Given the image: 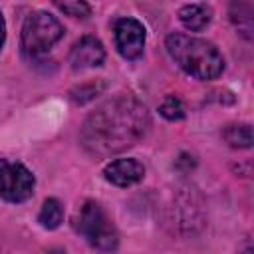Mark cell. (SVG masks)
<instances>
[{
  "label": "cell",
  "mask_w": 254,
  "mask_h": 254,
  "mask_svg": "<svg viewBox=\"0 0 254 254\" xmlns=\"http://www.w3.org/2000/svg\"><path fill=\"white\" fill-rule=\"evenodd\" d=\"M151 127L147 107L133 95L119 93L101 103L81 127V145L93 157H109L139 143Z\"/></svg>",
  "instance_id": "cell-1"
},
{
  "label": "cell",
  "mask_w": 254,
  "mask_h": 254,
  "mask_svg": "<svg viewBox=\"0 0 254 254\" xmlns=\"http://www.w3.org/2000/svg\"><path fill=\"white\" fill-rule=\"evenodd\" d=\"M167 52L175 60V64L196 79H214L224 69V58L216 50L214 44L187 36V34H171L167 36Z\"/></svg>",
  "instance_id": "cell-2"
},
{
  "label": "cell",
  "mask_w": 254,
  "mask_h": 254,
  "mask_svg": "<svg viewBox=\"0 0 254 254\" xmlns=\"http://www.w3.org/2000/svg\"><path fill=\"white\" fill-rule=\"evenodd\" d=\"M75 226L81 232V236L101 252H113L119 244V234L113 220L95 200H87L81 206Z\"/></svg>",
  "instance_id": "cell-3"
},
{
  "label": "cell",
  "mask_w": 254,
  "mask_h": 254,
  "mask_svg": "<svg viewBox=\"0 0 254 254\" xmlns=\"http://www.w3.org/2000/svg\"><path fill=\"white\" fill-rule=\"evenodd\" d=\"M64 36L62 24L48 12H32L22 26V50L26 56H42Z\"/></svg>",
  "instance_id": "cell-4"
},
{
  "label": "cell",
  "mask_w": 254,
  "mask_h": 254,
  "mask_svg": "<svg viewBox=\"0 0 254 254\" xmlns=\"http://www.w3.org/2000/svg\"><path fill=\"white\" fill-rule=\"evenodd\" d=\"M34 175L18 161L0 159V194L8 202H24L34 192Z\"/></svg>",
  "instance_id": "cell-5"
},
{
  "label": "cell",
  "mask_w": 254,
  "mask_h": 254,
  "mask_svg": "<svg viewBox=\"0 0 254 254\" xmlns=\"http://www.w3.org/2000/svg\"><path fill=\"white\" fill-rule=\"evenodd\" d=\"M115 46L127 60H135L145 48V28L135 18H121L115 22Z\"/></svg>",
  "instance_id": "cell-6"
},
{
  "label": "cell",
  "mask_w": 254,
  "mask_h": 254,
  "mask_svg": "<svg viewBox=\"0 0 254 254\" xmlns=\"http://www.w3.org/2000/svg\"><path fill=\"white\" fill-rule=\"evenodd\" d=\"M103 60H105L103 44L93 36H83L79 42L73 44L69 52V64L73 69L97 67L103 64Z\"/></svg>",
  "instance_id": "cell-7"
},
{
  "label": "cell",
  "mask_w": 254,
  "mask_h": 254,
  "mask_svg": "<svg viewBox=\"0 0 254 254\" xmlns=\"http://www.w3.org/2000/svg\"><path fill=\"white\" fill-rule=\"evenodd\" d=\"M105 179L115 187H131L145 175V167L137 159H115L103 169Z\"/></svg>",
  "instance_id": "cell-8"
},
{
  "label": "cell",
  "mask_w": 254,
  "mask_h": 254,
  "mask_svg": "<svg viewBox=\"0 0 254 254\" xmlns=\"http://www.w3.org/2000/svg\"><path fill=\"white\" fill-rule=\"evenodd\" d=\"M210 18H212V10L206 4H187L179 10V20L187 30H192V32L206 28Z\"/></svg>",
  "instance_id": "cell-9"
},
{
  "label": "cell",
  "mask_w": 254,
  "mask_h": 254,
  "mask_svg": "<svg viewBox=\"0 0 254 254\" xmlns=\"http://www.w3.org/2000/svg\"><path fill=\"white\" fill-rule=\"evenodd\" d=\"M252 12H254V6L250 2H234L230 6V18L246 40H252V30H254Z\"/></svg>",
  "instance_id": "cell-10"
},
{
  "label": "cell",
  "mask_w": 254,
  "mask_h": 254,
  "mask_svg": "<svg viewBox=\"0 0 254 254\" xmlns=\"http://www.w3.org/2000/svg\"><path fill=\"white\" fill-rule=\"evenodd\" d=\"M224 139L234 149H250L252 147V129L250 125H228L224 129Z\"/></svg>",
  "instance_id": "cell-11"
},
{
  "label": "cell",
  "mask_w": 254,
  "mask_h": 254,
  "mask_svg": "<svg viewBox=\"0 0 254 254\" xmlns=\"http://www.w3.org/2000/svg\"><path fill=\"white\" fill-rule=\"evenodd\" d=\"M38 220H40V224H42L44 228H48V230L58 228V226L62 224V220H64V208H62V204H60L56 198H48V200L44 202L42 210H40Z\"/></svg>",
  "instance_id": "cell-12"
},
{
  "label": "cell",
  "mask_w": 254,
  "mask_h": 254,
  "mask_svg": "<svg viewBox=\"0 0 254 254\" xmlns=\"http://www.w3.org/2000/svg\"><path fill=\"white\" fill-rule=\"evenodd\" d=\"M159 111H161V115H163L165 119H169V121H179V119L185 117V105H183V101H181L179 97H173V95H169V97L161 103Z\"/></svg>",
  "instance_id": "cell-13"
},
{
  "label": "cell",
  "mask_w": 254,
  "mask_h": 254,
  "mask_svg": "<svg viewBox=\"0 0 254 254\" xmlns=\"http://www.w3.org/2000/svg\"><path fill=\"white\" fill-rule=\"evenodd\" d=\"M58 8L62 12H65L67 16H73V18H85L91 12L85 2H58Z\"/></svg>",
  "instance_id": "cell-14"
},
{
  "label": "cell",
  "mask_w": 254,
  "mask_h": 254,
  "mask_svg": "<svg viewBox=\"0 0 254 254\" xmlns=\"http://www.w3.org/2000/svg\"><path fill=\"white\" fill-rule=\"evenodd\" d=\"M4 40H6V24H4V18H2V12H0V50L4 46Z\"/></svg>",
  "instance_id": "cell-15"
},
{
  "label": "cell",
  "mask_w": 254,
  "mask_h": 254,
  "mask_svg": "<svg viewBox=\"0 0 254 254\" xmlns=\"http://www.w3.org/2000/svg\"><path fill=\"white\" fill-rule=\"evenodd\" d=\"M242 254H252V248H248V250H244Z\"/></svg>",
  "instance_id": "cell-16"
}]
</instances>
